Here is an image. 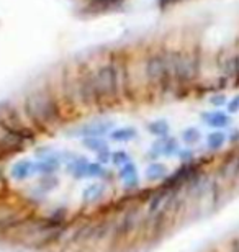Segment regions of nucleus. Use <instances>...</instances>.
Segmentation results:
<instances>
[{
    "label": "nucleus",
    "instance_id": "1",
    "mask_svg": "<svg viewBox=\"0 0 239 252\" xmlns=\"http://www.w3.org/2000/svg\"><path fill=\"white\" fill-rule=\"evenodd\" d=\"M28 125L38 134H51L64 125V112L56 95L54 85L43 80L23 94L20 102Z\"/></svg>",
    "mask_w": 239,
    "mask_h": 252
},
{
    "label": "nucleus",
    "instance_id": "2",
    "mask_svg": "<svg viewBox=\"0 0 239 252\" xmlns=\"http://www.w3.org/2000/svg\"><path fill=\"white\" fill-rule=\"evenodd\" d=\"M94 82L95 90L99 95V112L103 107L116 105L121 102V90H120V79H118V64L116 56L110 58L108 61L102 63L94 67Z\"/></svg>",
    "mask_w": 239,
    "mask_h": 252
},
{
    "label": "nucleus",
    "instance_id": "3",
    "mask_svg": "<svg viewBox=\"0 0 239 252\" xmlns=\"http://www.w3.org/2000/svg\"><path fill=\"white\" fill-rule=\"evenodd\" d=\"M169 72V65H167L166 58V48L164 43L157 44V46L151 48L149 53L146 54L143 59V75L146 87L149 89L151 94H154L159 85L164 82Z\"/></svg>",
    "mask_w": 239,
    "mask_h": 252
},
{
    "label": "nucleus",
    "instance_id": "4",
    "mask_svg": "<svg viewBox=\"0 0 239 252\" xmlns=\"http://www.w3.org/2000/svg\"><path fill=\"white\" fill-rule=\"evenodd\" d=\"M197 252H239V224L203 246Z\"/></svg>",
    "mask_w": 239,
    "mask_h": 252
},
{
    "label": "nucleus",
    "instance_id": "5",
    "mask_svg": "<svg viewBox=\"0 0 239 252\" xmlns=\"http://www.w3.org/2000/svg\"><path fill=\"white\" fill-rule=\"evenodd\" d=\"M139 138V131L135 126H115L108 133V139L116 144H130Z\"/></svg>",
    "mask_w": 239,
    "mask_h": 252
},
{
    "label": "nucleus",
    "instance_id": "6",
    "mask_svg": "<svg viewBox=\"0 0 239 252\" xmlns=\"http://www.w3.org/2000/svg\"><path fill=\"white\" fill-rule=\"evenodd\" d=\"M84 2L92 12H106V10L116 8L125 0H84Z\"/></svg>",
    "mask_w": 239,
    "mask_h": 252
},
{
    "label": "nucleus",
    "instance_id": "7",
    "mask_svg": "<svg viewBox=\"0 0 239 252\" xmlns=\"http://www.w3.org/2000/svg\"><path fill=\"white\" fill-rule=\"evenodd\" d=\"M184 2H190V0H177V3H184Z\"/></svg>",
    "mask_w": 239,
    "mask_h": 252
}]
</instances>
